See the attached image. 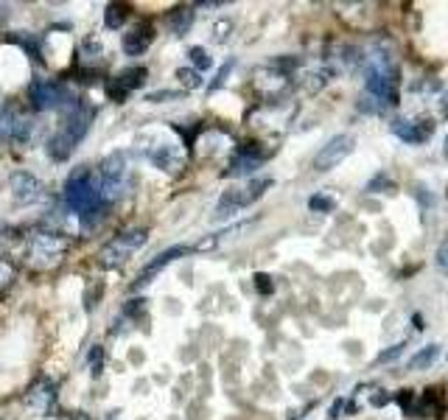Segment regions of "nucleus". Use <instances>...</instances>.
I'll return each mask as SVG.
<instances>
[{"label": "nucleus", "instance_id": "obj_1", "mask_svg": "<svg viewBox=\"0 0 448 420\" xmlns=\"http://www.w3.org/2000/svg\"><path fill=\"white\" fill-rule=\"evenodd\" d=\"M398 84L401 73L395 65V57L384 48H373L364 57V90L378 107H395L398 104Z\"/></svg>", "mask_w": 448, "mask_h": 420}, {"label": "nucleus", "instance_id": "obj_2", "mask_svg": "<svg viewBox=\"0 0 448 420\" xmlns=\"http://www.w3.org/2000/svg\"><path fill=\"white\" fill-rule=\"evenodd\" d=\"M65 204L73 210L76 216H82V225L90 227L93 219L101 216V210H104V199H101V188L98 182L93 179L90 168H76L68 182H65Z\"/></svg>", "mask_w": 448, "mask_h": 420}, {"label": "nucleus", "instance_id": "obj_3", "mask_svg": "<svg viewBox=\"0 0 448 420\" xmlns=\"http://www.w3.org/2000/svg\"><path fill=\"white\" fill-rule=\"evenodd\" d=\"M90 123H93V107L79 101V104L68 112V118L62 121V126L51 135V140H48V146H45L48 154H51V160L65 163V160L76 151V146L87 137Z\"/></svg>", "mask_w": 448, "mask_h": 420}, {"label": "nucleus", "instance_id": "obj_4", "mask_svg": "<svg viewBox=\"0 0 448 420\" xmlns=\"http://www.w3.org/2000/svg\"><path fill=\"white\" fill-rule=\"evenodd\" d=\"M68 253V239L54 230H40L29 239L26 258L34 269H54Z\"/></svg>", "mask_w": 448, "mask_h": 420}, {"label": "nucleus", "instance_id": "obj_5", "mask_svg": "<svg viewBox=\"0 0 448 420\" xmlns=\"http://www.w3.org/2000/svg\"><path fill=\"white\" fill-rule=\"evenodd\" d=\"M149 241V230L146 227H132V230H124L121 236H115L112 241H107L98 253V264L107 267V269H115V267H124L143 244Z\"/></svg>", "mask_w": 448, "mask_h": 420}, {"label": "nucleus", "instance_id": "obj_6", "mask_svg": "<svg viewBox=\"0 0 448 420\" xmlns=\"http://www.w3.org/2000/svg\"><path fill=\"white\" fill-rule=\"evenodd\" d=\"M129 185V163L124 151H112L110 157L101 160L98 165V188H101V199L104 202H115L118 196H124Z\"/></svg>", "mask_w": 448, "mask_h": 420}, {"label": "nucleus", "instance_id": "obj_7", "mask_svg": "<svg viewBox=\"0 0 448 420\" xmlns=\"http://www.w3.org/2000/svg\"><path fill=\"white\" fill-rule=\"evenodd\" d=\"M29 101L37 110H65V107L73 110L79 104L73 98V90L59 79H34L29 87Z\"/></svg>", "mask_w": 448, "mask_h": 420}, {"label": "nucleus", "instance_id": "obj_8", "mask_svg": "<svg viewBox=\"0 0 448 420\" xmlns=\"http://www.w3.org/2000/svg\"><path fill=\"white\" fill-rule=\"evenodd\" d=\"M253 87L255 93L264 98V101H278L281 96L289 93L292 82H289V73H283L281 68L275 65H264L255 70V79H253Z\"/></svg>", "mask_w": 448, "mask_h": 420}, {"label": "nucleus", "instance_id": "obj_9", "mask_svg": "<svg viewBox=\"0 0 448 420\" xmlns=\"http://www.w3.org/2000/svg\"><path fill=\"white\" fill-rule=\"evenodd\" d=\"M353 149H356V137H353V135H334V137L317 151L314 168H317V171H331V168H336L342 160H348Z\"/></svg>", "mask_w": 448, "mask_h": 420}, {"label": "nucleus", "instance_id": "obj_10", "mask_svg": "<svg viewBox=\"0 0 448 420\" xmlns=\"http://www.w3.org/2000/svg\"><path fill=\"white\" fill-rule=\"evenodd\" d=\"M392 135L401 137L409 146H423L434 135V121L431 118H395L389 123Z\"/></svg>", "mask_w": 448, "mask_h": 420}, {"label": "nucleus", "instance_id": "obj_11", "mask_svg": "<svg viewBox=\"0 0 448 420\" xmlns=\"http://www.w3.org/2000/svg\"><path fill=\"white\" fill-rule=\"evenodd\" d=\"M23 406L37 417L54 414V409H57V384L48 381V378H40L34 387H29V392L23 398Z\"/></svg>", "mask_w": 448, "mask_h": 420}, {"label": "nucleus", "instance_id": "obj_12", "mask_svg": "<svg viewBox=\"0 0 448 420\" xmlns=\"http://www.w3.org/2000/svg\"><path fill=\"white\" fill-rule=\"evenodd\" d=\"M9 190H12L15 204H34V202H40L43 193H45L43 182H40L31 171H12V177H9Z\"/></svg>", "mask_w": 448, "mask_h": 420}, {"label": "nucleus", "instance_id": "obj_13", "mask_svg": "<svg viewBox=\"0 0 448 420\" xmlns=\"http://www.w3.org/2000/svg\"><path fill=\"white\" fill-rule=\"evenodd\" d=\"M146 157L151 165H157L165 174H179L185 168V151L174 143H160V146H149Z\"/></svg>", "mask_w": 448, "mask_h": 420}, {"label": "nucleus", "instance_id": "obj_14", "mask_svg": "<svg viewBox=\"0 0 448 420\" xmlns=\"http://www.w3.org/2000/svg\"><path fill=\"white\" fill-rule=\"evenodd\" d=\"M146 82V68H126V70H121L110 84H107V93H110V98L112 101H124L129 93H135L140 84Z\"/></svg>", "mask_w": 448, "mask_h": 420}, {"label": "nucleus", "instance_id": "obj_15", "mask_svg": "<svg viewBox=\"0 0 448 420\" xmlns=\"http://www.w3.org/2000/svg\"><path fill=\"white\" fill-rule=\"evenodd\" d=\"M151 40H154V29H151L149 23H137L135 29H129V31L121 37V48H124L126 57H140V54L149 51Z\"/></svg>", "mask_w": 448, "mask_h": 420}, {"label": "nucleus", "instance_id": "obj_16", "mask_svg": "<svg viewBox=\"0 0 448 420\" xmlns=\"http://www.w3.org/2000/svg\"><path fill=\"white\" fill-rule=\"evenodd\" d=\"M188 253H193V247H185V244L168 247L165 253H160V255H157L154 261H149V264L143 267V272L137 275V286H146V283H149V280H151V278H154V275H157L160 269H165V267H168L171 261H177L179 255H188Z\"/></svg>", "mask_w": 448, "mask_h": 420}, {"label": "nucleus", "instance_id": "obj_17", "mask_svg": "<svg viewBox=\"0 0 448 420\" xmlns=\"http://www.w3.org/2000/svg\"><path fill=\"white\" fill-rule=\"evenodd\" d=\"M261 163H264V154H253V149H239L227 171H224V177H250L261 168Z\"/></svg>", "mask_w": 448, "mask_h": 420}, {"label": "nucleus", "instance_id": "obj_18", "mask_svg": "<svg viewBox=\"0 0 448 420\" xmlns=\"http://www.w3.org/2000/svg\"><path fill=\"white\" fill-rule=\"evenodd\" d=\"M26 123H29V118L20 115V110H17L12 101L0 107V140H12V143H15L17 132H20Z\"/></svg>", "mask_w": 448, "mask_h": 420}, {"label": "nucleus", "instance_id": "obj_19", "mask_svg": "<svg viewBox=\"0 0 448 420\" xmlns=\"http://www.w3.org/2000/svg\"><path fill=\"white\" fill-rule=\"evenodd\" d=\"M336 79V68L334 65H320V68H314V70H308L306 73V79H303V87L314 96V93H320V90H325L331 82Z\"/></svg>", "mask_w": 448, "mask_h": 420}, {"label": "nucleus", "instance_id": "obj_20", "mask_svg": "<svg viewBox=\"0 0 448 420\" xmlns=\"http://www.w3.org/2000/svg\"><path fill=\"white\" fill-rule=\"evenodd\" d=\"M165 23H168V29H171L177 37H185L188 29L193 26V6H177V9H171L168 17H165Z\"/></svg>", "mask_w": 448, "mask_h": 420}, {"label": "nucleus", "instance_id": "obj_21", "mask_svg": "<svg viewBox=\"0 0 448 420\" xmlns=\"http://www.w3.org/2000/svg\"><path fill=\"white\" fill-rule=\"evenodd\" d=\"M440 359V345H426L415 356H409V370H426Z\"/></svg>", "mask_w": 448, "mask_h": 420}, {"label": "nucleus", "instance_id": "obj_22", "mask_svg": "<svg viewBox=\"0 0 448 420\" xmlns=\"http://www.w3.org/2000/svg\"><path fill=\"white\" fill-rule=\"evenodd\" d=\"M126 17H129V6H124V3H110L107 12H104V26H107V29H121V26L126 23Z\"/></svg>", "mask_w": 448, "mask_h": 420}, {"label": "nucleus", "instance_id": "obj_23", "mask_svg": "<svg viewBox=\"0 0 448 420\" xmlns=\"http://www.w3.org/2000/svg\"><path fill=\"white\" fill-rule=\"evenodd\" d=\"M267 188H272V179H269V177H258V179H253V182L244 188V199H247V204H253L255 199H261V196L267 193Z\"/></svg>", "mask_w": 448, "mask_h": 420}, {"label": "nucleus", "instance_id": "obj_24", "mask_svg": "<svg viewBox=\"0 0 448 420\" xmlns=\"http://www.w3.org/2000/svg\"><path fill=\"white\" fill-rule=\"evenodd\" d=\"M15 278H17V267H15V261H9V258L0 255V294H3V292L15 283Z\"/></svg>", "mask_w": 448, "mask_h": 420}, {"label": "nucleus", "instance_id": "obj_25", "mask_svg": "<svg viewBox=\"0 0 448 420\" xmlns=\"http://www.w3.org/2000/svg\"><path fill=\"white\" fill-rule=\"evenodd\" d=\"M177 79H179V84L185 87V90H199L204 82H202V73L199 70H193V68H179L177 70Z\"/></svg>", "mask_w": 448, "mask_h": 420}, {"label": "nucleus", "instance_id": "obj_26", "mask_svg": "<svg viewBox=\"0 0 448 420\" xmlns=\"http://www.w3.org/2000/svg\"><path fill=\"white\" fill-rule=\"evenodd\" d=\"M188 57H191V65H193V70H207V68H213V59H210V54L202 48V45H193L191 51H188Z\"/></svg>", "mask_w": 448, "mask_h": 420}, {"label": "nucleus", "instance_id": "obj_27", "mask_svg": "<svg viewBox=\"0 0 448 420\" xmlns=\"http://www.w3.org/2000/svg\"><path fill=\"white\" fill-rule=\"evenodd\" d=\"M308 207L314 210V213H334L336 202H334L331 196H325V193H314V196L308 199Z\"/></svg>", "mask_w": 448, "mask_h": 420}, {"label": "nucleus", "instance_id": "obj_28", "mask_svg": "<svg viewBox=\"0 0 448 420\" xmlns=\"http://www.w3.org/2000/svg\"><path fill=\"white\" fill-rule=\"evenodd\" d=\"M87 364H90V370H93V375L98 378V375H101V370H104V350H101L98 345H93V347H90V356H87Z\"/></svg>", "mask_w": 448, "mask_h": 420}, {"label": "nucleus", "instance_id": "obj_29", "mask_svg": "<svg viewBox=\"0 0 448 420\" xmlns=\"http://www.w3.org/2000/svg\"><path fill=\"white\" fill-rule=\"evenodd\" d=\"M179 98H182V93H177V90H154V93H149V96H146V101H151V104L179 101Z\"/></svg>", "mask_w": 448, "mask_h": 420}, {"label": "nucleus", "instance_id": "obj_30", "mask_svg": "<svg viewBox=\"0 0 448 420\" xmlns=\"http://www.w3.org/2000/svg\"><path fill=\"white\" fill-rule=\"evenodd\" d=\"M403 342H398V345H392V347H387V350H381L378 356H375V364H389V361H395L401 353H403Z\"/></svg>", "mask_w": 448, "mask_h": 420}, {"label": "nucleus", "instance_id": "obj_31", "mask_svg": "<svg viewBox=\"0 0 448 420\" xmlns=\"http://www.w3.org/2000/svg\"><path fill=\"white\" fill-rule=\"evenodd\" d=\"M82 54H84L87 59H98V57L104 54V48H101V43H98L96 37H87L84 45H82Z\"/></svg>", "mask_w": 448, "mask_h": 420}, {"label": "nucleus", "instance_id": "obj_32", "mask_svg": "<svg viewBox=\"0 0 448 420\" xmlns=\"http://www.w3.org/2000/svg\"><path fill=\"white\" fill-rule=\"evenodd\" d=\"M434 267L448 275V241H442V244L437 247V253H434Z\"/></svg>", "mask_w": 448, "mask_h": 420}, {"label": "nucleus", "instance_id": "obj_33", "mask_svg": "<svg viewBox=\"0 0 448 420\" xmlns=\"http://www.w3.org/2000/svg\"><path fill=\"white\" fill-rule=\"evenodd\" d=\"M253 280H255V289H258L261 294H272V292H275V283H272V278H269V275L258 272Z\"/></svg>", "mask_w": 448, "mask_h": 420}, {"label": "nucleus", "instance_id": "obj_34", "mask_svg": "<svg viewBox=\"0 0 448 420\" xmlns=\"http://www.w3.org/2000/svg\"><path fill=\"white\" fill-rule=\"evenodd\" d=\"M378 188H389V190H395V182H392L387 174H378V177H373V179H370L367 190H375V193H378Z\"/></svg>", "mask_w": 448, "mask_h": 420}, {"label": "nucleus", "instance_id": "obj_35", "mask_svg": "<svg viewBox=\"0 0 448 420\" xmlns=\"http://www.w3.org/2000/svg\"><path fill=\"white\" fill-rule=\"evenodd\" d=\"M233 65H236V59H227V62H224V68H221V70L216 73V82H213V84H210L207 90H216V87H221L224 82H227V73L233 70Z\"/></svg>", "mask_w": 448, "mask_h": 420}, {"label": "nucleus", "instance_id": "obj_36", "mask_svg": "<svg viewBox=\"0 0 448 420\" xmlns=\"http://www.w3.org/2000/svg\"><path fill=\"white\" fill-rule=\"evenodd\" d=\"M230 31H233V23H230V20H224V23H218V26L213 29V40H216V43H224Z\"/></svg>", "mask_w": 448, "mask_h": 420}, {"label": "nucleus", "instance_id": "obj_37", "mask_svg": "<svg viewBox=\"0 0 448 420\" xmlns=\"http://www.w3.org/2000/svg\"><path fill=\"white\" fill-rule=\"evenodd\" d=\"M440 115H442V118L448 121V93H445V96L440 98Z\"/></svg>", "mask_w": 448, "mask_h": 420}, {"label": "nucleus", "instance_id": "obj_38", "mask_svg": "<svg viewBox=\"0 0 448 420\" xmlns=\"http://www.w3.org/2000/svg\"><path fill=\"white\" fill-rule=\"evenodd\" d=\"M342 409H345V400L339 398V400H336V403L331 406V417H339V412H342Z\"/></svg>", "mask_w": 448, "mask_h": 420}, {"label": "nucleus", "instance_id": "obj_39", "mask_svg": "<svg viewBox=\"0 0 448 420\" xmlns=\"http://www.w3.org/2000/svg\"><path fill=\"white\" fill-rule=\"evenodd\" d=\"M387 400H389V395H375V398H373V406H384Z\"/></svg>", "mask_w": 448, "mask_h": 420}, {"label": "nucleus", "instance_id": "obj_40", "mask_svg": "<svg viewBox=\"0 0 448 420\" xmlns=\"http://www.w3.org/2000/svg\"><path fill=\"white\" fill-rule=\"evenodd\" d=\"M224 3H199V9H221Z\"/></svg>", "mask_w": 448, "mask_h": 420}, {"label": "nucleus", "instance_id": "obj_41", "mask_svg": "<svg viewBox=\"0 0 448 420\" xmlns=\"http://www.w3.org/2000/svg\"><path fill=\"white\" fill-rule=\"evenodd\" d=\"M6 233H9V227H6V225H0V244L6 241Z\"/></svg>", "mask_w": 448, "mask_h": 420}, {"label": "nucleus", "instance_id": "obj_42", "mask_svg": "<svg viewBox=\"0 0 448 420\" xmlns=\"http://www.w3.org/2000/svg\"><path fill=\"white\" fill-rule=\"evenodd\" d=\"M445 157H448V137H445Z\"/></svg>", "mask_w": 448, "mask_h": 420}, {"label": "nucleus", "instance_id": "obj_43", "mask_svg": "<svg viewBox=\"0 0 448 420\" xmlns=\"http://www.w3.org/2000/svg\"><path fill=\"white\" fill-rule=\"evenodd\" d=\"M107 420H115V417H112V414H110V417H107Z\"/></svg>", "mask_w": 448, "mask_h": 420}, {"label": "nucleus", "instance_id": "obj_44", "mask_svg": "<svg viewBox=\"0 0 448 420\" xmlns=\"http://www.w3.org/2000/svg\"><path fill=\"white\" fill-rule=\"evenodd\" d=\"M445 196H448V188H445Z\"/></svg>", "mask_w": 448, "mask_h": 420}]
</instances>
